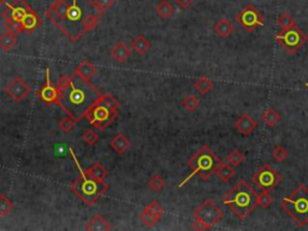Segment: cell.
<instances>
[{"label": "cell", "instance_id": "1", "mask_svg": "<svg viewBox=\"0 0 308 231\" xmlns=\"http://www.w3.org/2000/svg\"><path fill=\"white\" fill-rule=\"evenodd\" d=\"M45 15L70 41L76 42L97 28L104 12L94 0H56Z\"/></svg>", "mask_w": 308, "mask_h": 231}, {"label": "cell", "instance_id": "2", "mask_svg": "<svg viewBox=\"0 0 308 231\" xmlns=\"http://www.w3.org/2000/svg\"><path fill=\"white\" fill-rule=\"evenodd\" d=\"M59 108L67 116L81 122L89 106L101 95L99 91L79 73L74 71L71 75H63L58 82Z\"/></svg>", "mask_w": 308, "mask_h": 231}, {"label": "cell", "instance_id": "3", "mask_svg": "<svg viewBox=\"0 0 308 231\" xmlns=\"http://www.w3.org/2000/svg\"><path fill=\"white\" fill-rule=\"evenodd\" d=\"M223 203L231 208L232 212L240 218L246 219L258 206V193L244 180H240L232 189L222 199Z\"/></svg>", "mask_w": 308, "mask_h": 231}, {"label": "cell", "instance_id": "4", "mask_svg": "<svg viewBox=\"0 0 308 231\" xmlns=\"http://www.w3.org/2000/svg\"><path fill=\"white\" fill-rule=\"evenodd\" d=\"M118 100L112 94H101L84 112L86 118L97 130H105L119 116Z\"/></svg>", "mask_w": 308, "mask_h": 231}, {"label": "cell", "instance_id": "5", "mask_svg": "<svg viewBox=\"0 0 308 231\" xmlns=\"http://www.w3.org/2000/svg\"><path fill=\"white\" fill-rule=\"evenodd\" d=\"M222 159L216 155V153L207 145H202L192 158L188 160V165L192 168V173L178 185V188H183L194 176L199 175L202 181H209L212 175H214L218 166L222 164Z\"/></svg>", "mask_w": 308, "mask_h": 231}, {"label": "cell", "instance_id": "6", "mask_svg": "<svg viewBox=\"0 0 308 231\" xmlns=\"http://www.w3.org/2000/svg\"><path fill=\"white\" fill-rule=\"evenodd\" d=\"M70 153L74 156L75 161L77 164V168L80 169V172H81V176L76 181H74V183L71 185L72 193L76 196H79L87 206H94V203L107 192L109 185L105 182V180H97V178L89 177L81 169L71 148H70Z\"/></svg>", "mask_w": 308, "mask_h": 231}, {"label": "cell", "instance_id": "7", "mask_svg": "<svg viewBox=\"0 0 308 231\" xmlns=\"http://www.w3.org/2000/svg\"><path fill=\"white\" fill-rule=\"evenodd\" d=\"M280 208L287 213L299 228L308 224V188L300 185L290 195L280 202Z\"/></svg>", "mask_w": 308, "mask_h": 231}, {"label": "cell", "instance_id": "8", "mask_svg": "<svg viewBox=\"0 0 308 231\" xmlns=\"http://www.w3.org/2000/svg\"><path fill=\"white\" fill-rule=\"evenodd\" d=\"M275 40L288 52L294 54L307 42V35L297 26L282 31L275 36Z\"/></svg>", "mask_w": 308, "mask_h": 231}, {"label": "cell", "instance_id": "9", "mask_svg": "<svg viewBox=\"0 0 308 231\" xmlns=\"http://www.w3.org/2000/svg\"><path fill=\"white\" fill-rule=\"evenodd\" d=\"M193 217H194V219L201 220L210 230L212 229L217 223H219L220 220L223 219L224 212L220 210V207L217 203H214V201L205 200L204 202L193 212Z\"/></svg>", "mask_w": 308, "mask_h": 231}, {"label": "cell", "instance_id": "10", "mask_svg": "<svg viewBox=\"0 0 308 231\" xmlns=\"http://www.w3.org/2000/svg\"><path fill=\"white\" fill-rule=\"evenodd\" d=\"M283 181V176L278 171L272 169L269 164H264L258 169L257 172L252 176V182L257 185L261 190L275 189Z\"/></svg>", "mask_w": 308, "mask_h": 231}, {"label": "cell", "instance_id": "11", "mask_svg": "<svg viewBox=\"0 0 308 231\" xmlns=\"http://www.w3.org/2000/svg\"><path fill=\"white\" fill-rule=\"evenodd\" d=\"M235 19L248 33H253L265 24L264 16L253 5H247L240 14L235 16Z\"/></svg>", "mask_w": 308, "mask_h": 231}, {"label": "cell", "instance_id": "12", "mask_svg": "<svg viewBox=\"0 0 308 231\" xmlns=\"http://www.w3.org/2000/svg\"><path fill=\"white\" fill-rule=\"evenodd\" d=\"M29 9H31V6L26 0H15L14 5L6 4V9L1 12V16L4 17L5 21L22 23Z\"/></svg>", "mask_w": 308, "mask_h": 231}, {"label": "cell", "instance_id": "13", "mask_svg": "<svg viewBox=\"0 0 308 231\" xmlns=\"http://www.w3.org/2000/svg\"><path fill=\"white\" fill-rule=\"evenodd\" d=\"M162 215H164V207L157 200H153L144 208L140 215V219L146 227L154 228L162 220Z\"/></svg>", "mask_w": 308, "mask_h": 231}, {"label": "cell", "instance_id": "14", "mask_svg": "<svg viewBox=\"0 0 308 231\" xmlns=\"http://www.w3.org/2000/svg\"><path fill=\"white\" fill-rule=\"evenodd\" d=\"M36 95L39 96L40 100L44 101L47 105H53L59 103V88L58 86H54L49 78V69L46 70V83L36 92Z\"/></svg>", "mask_w": 308, "mask_h": 231}, {"label": "cell", "instance_id": "15", "mask_svg": "<svg viewBox=\"0 0 308 231\" xmlns=\"http://www.w3.org/2000/svg\"><path fill=\"white\" fill-rule=\"evenodd\" d=\"M5 93L10 96L14 101L19 103L23 100L29 93H31V87L26 83L23 78L21 77H16L14 81L5 88Z\"/></svg>", "mask_w": 308, "mask_h": 231}, {"label": "cell", "instance_id": "16", "mask_svg": "<svg viewBox=\"0 0 308 231\" xmlns=\"http://www.w3.org/2000/svg\"><path fill=\"white\" fill-rule=\"evenodd\" d=\"M257 126V121H254V119L249 115H247V113H243V115L240 116L239 119L235 122V128H236V130L243 136H249Z\"/></svg>", "mask_w": 308, "mask_h": 231}, {"label": "cell", "instance_id": "17", "mask_svg": "<svg viewBox=\"0 0 308 231\" xmlns=\"http://www.w3.org/2000/svg\"><path fill=\"white\" fill-rule=\"evenodd\" d=\"M110 54H111L112 58L117 62V63L123 64L131 56V49L124 44V42H117L113 47L110 51Z\"/></svg>", "mask_w": 308, "mask_h": 231}, {"label": "cell", "instance_id": "18", "mask_svg": "<svg viewBox=\"0 0 308 231\" xmlns=\"http://www.w3.org/2000/svg\"><path fill=\"white\" fill-rule=\"evenodd\" d=\"M110 146H111L112 150L114 151L117 154L122 155L131 147V142H130L129 139L124 135V134L119 133L117 135H114V138L112 139L111 142H110Z\"/></svg>", "mask_w": 308, "mask_h": 231}, {"label": "cell", "instance_id": "19", "mask_svg": "<svg viewBox=\"0 0 308 231\" xmlns=\"http://www.w3.org/2000/svg\"><path fill=\"white\" fill-rule=\"evenodd\" d=\"M41 19H40L39 15L36 14V12L34 11V10L29 9L28 12H27L26 17L23 18V21H22V28H23V31H26L27 33H32V31H35L36 28H39L40 26H41Z\"/></svg>", "mask_w": 308, "mask_h": 231}, {"label": "cell", "instance_id": "20", "mask_svg": "<svg viewBox=\"0 0 308 231\" xmlns=\"http://www.w3.org/2000/svg\"><path fill=\"white\" fill-rule=\"evenodd\" d=\"M213 31L217 35H219L222 39H227V36H230L232 34V31H235V27L232 24L231 21H229L227 18H220L218 19L217 23L214 24Z\"/></svg>", "mask_w": 308, "mask_h": 231}, {"label": "cell", "instance_id": "21", "mask_svg": "<svg viewBox=\"0 0 308 231\" xmlns=\"http://www.w3.org/2000/svg\"><path fill=\"white\" fill-rule=\"evenodd\" d=\"M84 229L88 231H109L111 230V225L102 216H94L86 224Z\"/></svg>", "mask_w": 308, "mask_h": 231}, {"label": "cell", "instance_id": "22", "mask_svg": "<svg viewBox=\"0 0 308 231\" xmlns=\"http://www.w3.org/2000/svg\"><path fill=\"white\" fill-rule=\"evenodd\" d=\"M152 47L151 41L145 35L140 34L131 41V49H134L139 56H145Z\"/></svg>", "mask_w": 308, "mask_h": 231}, {"label": "cell", "instance_id": "23", "mask_svg": "<svg viewBox=\"0 0 308 231\" xmlns=\"http://www.w3.org/2000/svg\"><path fill=\"white\" fill-rule=\"evenodd\" d=\"M214 173H216L223 182L227 183L235 177V175H236V170L234 169V166L222 163L219 166H218L216 172Z\"/></svg>", "mask_w": 308, "mask_h": 231}, {"label": "cell", "instance_id": "24", "mask_svg": "<svg viewBox=\"0 0 308 231\" xmlns=\"http://www.w3.org/2000/svg\"><path fill=\"white\" fill-rule=\"evenodd\" d=\"M75 71L76 73H79L80 75L83 76L84 78H92L93 76L97 74V68L94 65V64H92L91 62H88L87 59H84V61H82L81 63L79 64V66H77L76 69H75Z\"/></svg>", "mask_w": 308, "mask_h": 231}, {"label": "cell", "instance_id": "25", "mask_svg": "<svg viewBox=\"0 0 308 231\" xmlns=\"http://www.w3.org/2000/svg\"><path fill=\"white\" fill-rule=\"evenodd\" d=\"M17 44V35L11 31H5L4 34L0 35V48L5 52H9L16 46Z\"/></svg>", "mask_w": 308, "mask_h": 231}, {"label": "cell", "instance_id": "26", "mask_svg": "<svg viewBox=\"0 0 308 231\" xmlns=\"http://www.w3.org/2000/svg\"><path fill=\"white\" fill-rule=\"evenodd\" d=\"M86 173L89 177L97 178V180H105V178L109 176L107 170L101 165V163H99V161H97V163H94L93 165L89 166L86 170Z\"/></svg>", "mask_w": 308, "mask_h": 231}, {"label": "cell", "instance_id": "27", "mask_svg": "<svg viewBox=\"0 0 308 231\" xmlns=\"http://www.w3.org/2000/svg\"><path fill=\"white\" fill-rule=\"evenodd\" d=\"M194 88L196 89L200 94L206 95V94H209L210 92L214 88V84L213 82L209 78V77L202 75L200 76V78L194 83Z\"/></svg>", "mask_w": 308, "mask_h": 231}, {"label": "cell", "instance_id": "28", "mask_svg": "<svg viewBox=\"0 0 308 231\" xmlns=\"http://www.w3.org/2000/svg\"><path fill=\"white\" fill-rule=\"evenodd\" d=\"M261 119L262 122H264V124L266 126H269V128H274V126H276L278 123H279L280 121V115L277 112L275 108H267L266 111H265L264 113H262L261 116Z\"/></svg>", "mask_w": 308, "mask_h": 231}, {"label": "cell", "instance_id": "29", "mask_svg": "<svg viewBox=\"0 0 308 231\" xmlns=\"http://www.w3.org/2000/svg\"><path fill=\"white\" fill-rule=\"evenodd\" d=\"M157 14L158 16L162 17V19L170 18V17L175 14L174 5H172L169 0H162V1H160L159 4H158Z\"/></svg>", "mask_w": 308, "mask_h": 231}, {"label": "cell", "instance_id": "30", "mask_svg": "<svg viewBox=\"0 0 308 231\" xmlns=\"http://www.w3.org/2000/svg\"><path fill=\"white\" fill-rule=\"evenodd\" d=\"M14 202L5 194H0V217H6L14 210Z\"/></svg>", "mask_w": 308, "mask_h": 231}, {"label": "cell", "instance_id": "31", "mask_svg": "<svg viewBox=\"0 0 308 231\" xmlns=\"http://www.w3.org/2000/svg\"><path fill=\"white\" fill-rule=\"evenodd\" d=\"M165 185H166V181L160 175H153L148 181V188L153 192H162Z\"/></svg>", "mask_w": 308, "mask_h": 231}, {"label": "cell", "instance_id": "32", "mask_svg": "<svg viewBox=\"0 0 308 231\" xmlns=\"http://www.w3.org/2000/svg\"><path fill=\"white\" fill-rule=\"evenodd\" d=\"M277 24L283 29V31H287V29L292 28V27L296 26V22L292 18V15L288 14V12H283L277 19Z\"/></svg>", "mask_w": 308, "mask_h": 231}, {"label": "cell", "instance_id": "33", "mask_svg": "<svg viewBox=\"0 0 308 231\" xmlns=\"http://www.w3.org/2000/svg\"><path fill=\"white\" fill-rule=\"evenodd\" d=\"M199 105L200 100L199 98L195 95H187L183 100H182V106H183L184 110L188 111V112H194V111H196Z\"/></svg>", "mask_w": 308, "mask_h": 231}, {"label": "cell", "instance_id": "34", "mask_svg": "<svg viewBox=\"0 0 308 231\" xmlns=\"http://www.w3.org/2000/svg\"><path fill=\"white\" fill-rule=\"evenodd\" d=\"M227 160L229 161V164L234 168H237V166L241 165L244 160V155L243 153L240 152L239 150H232L231 152L227 154Z\"/></svg>", "mask_w": 308, "mask_h": 231}, {"label": "cell", "instance_id": "35", "mask_svg": "<svg viewBox=\"0 0 308 231\" xmlns=\"http://www.w3.org/2000/svg\"><path fill=\"white\" fill-rule=\"evenodd\" d=\"M76 123H77L76 119L72 118V117H70V116H66L59 121L58 126H59V129H61V130L63 131V133L67 134V133H70L72 129H74L75 124Z\"/></svg>", "mask_w": 308, "mask_h": 231}, {"label": "cell", "instance_id": "36", "mask_svg": "<svg viewBox=\"0 0 308 231\" xmlns=\"http://www.w3.org/2000/svg\"><path fill=\"white\" fill-rule=\"evenodd\" d=\"M274 202V198L270 195L269 192L266 190H262L261 193L258 194V206H260L261 208H269L270 206Z\"/></svg>", "mask_w": 308, "mask_h": 231}, {"label": "cell", "instance_id": "37", "mask_svg": "<svg viewBox=\"0 0 308 231\" xmlns=\"http://www.w3.org/2000/svg\"><path fill=\"white\" fill-rule=\"evenodd\" d=\"M289 152L280 145L276 146V147L272 150V156H274L275 160L278 161V163H283L284 160H287V159L289 158Z\"/></svg>", "mask_w": 308, "mask_h": 231}, {"label": "cell", "instance_id": "38", "mask_svg": "<svg viewBox=\"0 0 308 231\" xmlns=\"http://www.w3.org/2000/svg\"><path fill=\"white\" fill-rule=\"evenodd\" d=\"M82 140L87 145L94 146L99 141V135L94 130H92V129H87L83 133V135H82Z\"/></svg>", "mask_w": 308, "mask_h": 231}, {"label": "cell", "instance_id": "39", "mask_svg": "<svg viewBox=\"0 0 308 231\" xmlns=\"http://www.w3.org/2000/svg\"><path fill=\"white\" fill-rule=\"evenodd\" d=\"M5 29L7 31H11V33H15L16 35H18L21 31H23V28H22L21 23H16V22H11V21H5L4 23Z\"/></svg>", "mask_w": 308, "mask_h": 231}, {"label": "cell", "instance_id": "40", "mask_svg": "<svg viewBox=\"0 0 308 231\" xmlns=\"http://www.w3.org/2000/svg\"><path fill=\"white\" fill-rule=\"evenodd\" d=\"M94 4L97 5V7L100 11L105 12L113 6L114 0H94Z\"/></svg>", "mask_w": 308, "mask_h": 231}, {"label": "cell", "instance_id": "41", "mask_svg": "<svg viewBox=\"0 0 308 231\" xmlns=\"http://www.w3.org/2000/svg\"><path fill=\"white\" fill-rule=\"evenodd\" d=\"M192 229L193 230H197V231H205V230H209V228L199 219H194V223L192 224Z\"/></svg>", "mask_w": 308, "mask_h": 231}, {"label": "cell", "instance_id": "42", "mask_svg": "<svg viewBox=\"0 0 308 231\" xmlns=\"http://www.w3.org/2000/svg\"><path fill=\"white\" fill-rule=\"evenodd\" d=\"M175 1H176V4L178 5L182 10H187L188 7H190L194 4L195 0H175Z\"/></svg>", "mask_w": 308, "mask_h": 231}, {"label": "cell", "instance_id": "43", "mask_svg": "<svg viewBox=\"0 0 308 231\" xmlns=\"http://www.w3.org/2000/svg\"><path fill=\"white\" fill-rule=\"evenodd\" d=\"M7 0H0V5H2V4H5V2H6Z\"/></svg>", "mask_w": 308, "mask_h": 231}, {"label": "cell", "instance_id": "44", "mask_svg": "<svg viewBox=\"0 0 308 231\" xmlns=\"http://www.w3.org/2000/svg\"><path fill=\"white\" fill-rule=\"evenodd\" d=\"M305 86H306V88H308V83H306V84H305Z\"/></svg>", "mask_w": 308, "mask_h": 231}]
</instances>
